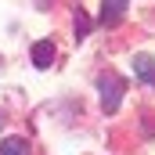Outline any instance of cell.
Returning a JSON list of instances; mask_svg holds the SVG:
<instances>
[{"mask_svg":"<svg viewBox=\"0 0 155 155\" xmlns=\"http://www.w3.org/2000/svg\"><path fill=\"white\" fill-rule=\"evenodd\" d=\"M29 54H33V65H36V69H47V65L54 61V43H51V40H40V43H33Z\"/></svg>","mask_w":155,"mask_h":155,"instance_id":"cell-4","label":"cell"},{"mask_svg":"<svg viewBox=\"0 0 155 155\" xmlns=\"http://www.w3.org/2000/svg\"><path fill=\"white\" fill-rule=\"evenodd\" d=\"M97 90H101V108L112 116L119 108V101H123V94H126V79L119 72H101L97 76Z\"/></svg>","mask_w":155,"mask_h":155,"instance_id":"cell-1","label":"cell"},{"mask_svg":"<svg viewBox=\"0 0 155 155\" xmlns=\"http://www.w3.org/2000/svg\"><path fill=\"white\" fill-rule=\"evenodd\" d=\"M72 29H76V40H83L87 33H90V18H87V11H83V7H76V18H72Z\"/></svg>","mask_w":155,"mask_h":155,"instance_id":"cell-6","label":"cell"},{"mask_svg":"<svg viewBox=\"0 0 155 155\" xmlns=\"http://www.w3.org/2000/svg\"><path fill=\"white\" fill-rule=\"evenodd\" d=\"M134 72H137L141 83L152 87V83H155V58H152V54H134Z\"/></svg>","mask_w":155,"mask_h":155,"instance_id":"cell-3","label":"cell"},{"mask_svg":"<svg viewBox=\"0 0 155 155\" xmlns=\"http://www.w3.org/2000/svg\"><path fill=\"white\" fill-rule=\"evenodd\" d=\"M126 0H105L101 4V25H116V22H123V15H126Z\"/></svg>","mask_w":155,"mask_h":155,"instance_id":"cell-2","label":"cell"},{"mask_svg":"<svg viewBox=\"0 0 155 155\" xmlns=\"http://www.w3.org/2000/svg\"><path fill=\"white\" fill-rule=\"evenodd\" d=\"M4 123H7V116H4V108H0V130H4Z\"/></svg>","mask_w":155,"mask_h":155,"instance_id":"cell-7","label":"cell"},{"mask_svg":"<svg viewBox=\"0 0 155 155\" xmlns=\"http://www.w3.org/2000/svg\"><path fill=\"white\" fill-rule=\"evenodd\" d=\"M0 155H29V141L25 137H4L0 141Z\"/></svg>","mask_w":155,"mask_h":155,"instance_id":"cell-5","label":"cell"}]
</instances>
